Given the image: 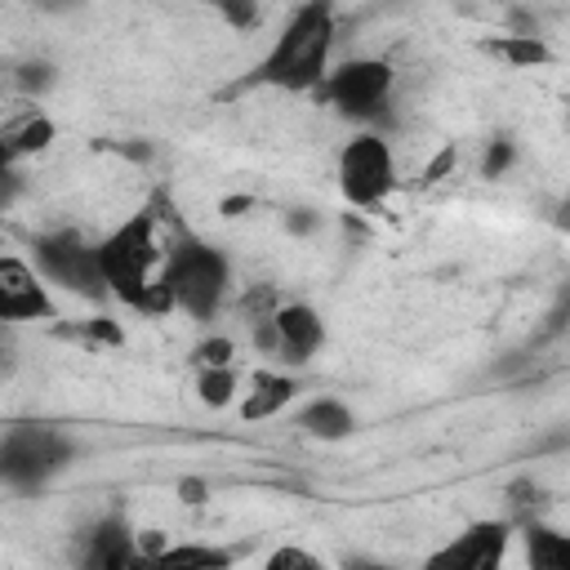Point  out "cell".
Returning a JSON list of instances; mask_svg holds the SVG:
<instances>
[{
	"label": "cell",
	"instance_id": "obj_14",
	"mask_svg": "<svg viewBox=\"0 0 570 570\" xmlns=\"http://www.w3.org/2000/svg\"><path fill=\"white\" fill-rule=\"evenodd\" d=\"M521 539H525V561L534 570H566L570 566V539L557 525H548L539 517H525L521 521Z\"/></svg>",
	"mask_w": 570,
	"mask_h": 570
},
{
	"label": "cell",
	"instance_id": "obj_3",
	"mask_svg": "<svg viewBox=\"0 0 570 570\" xmlns=\"http://www.w3.org/2000/svg\"><path fill=\"white\" fill-rule=\"evenodd\" d=\"M160 294H165L169 312H183V316L209 325L223 307H232V294H236L232 254L223 245L205 240L200 232L169 223V245H165V263H160Z\"/></svg>",
	"mask_w": 570,
	"mask_h": 570
},
{
	"label": "cell",
	"instance_id": "obj_9",
	"mask_svg": "<svg viewBox=\"0 0 570 570\" xmlns=\"http://www.w3.org/2000/svg\"><path fill=\"white\" fill-rule=\"evenodd\" d=\"M31 321H58V298L45 285V276L31 267V258L9 254L0 245V325H31Z\"/></svg>",
	"mask_w": 570,
	"mask_h": 570
},
{
	"label": "cell",
	"instance_id": "obj_12",
	"mask_svg": "<svg viewBox=\"0 0 570 570\" xmlns=\"http://www.w3.org/2000/svg\"><path fill=\"white\" fill-rule=\"evenodd\" d=\"M294 392H298L294 370H254L249 374V387L240 396V419L245 423L276 419V414H285V405L294 401Z\"/></svg>",
	"mask_w": 570,
	"mask_h": 570
},
{
	"label": "cell",
	"instance_id": "obj_8",
	"mask_svg": "<svg viewBox=\"0 0 570 570\" xmlns=\"http://www.w3.org/2000/svg\"><path fill=\"white\" fill-rule=\"evenodd\" d=\"M245 330H249V343L285 370L312 365L316 352L325 347V316L303 298H281L267 321H254Z\"/></svg>",
	"mask_w": 570,
	"mask_h": 570
},
{
	"label": "cell",
	"instance_id": "obj_24",
	"mask_svg": "<svg viewBox=\"0 0 570 570\" xmlns=\"http://www.w3.org/2000/svg\"><path fill=\"white\" fill-rule=\"evenodd\" d=\"M178 490L187 494V503H205V499H200V494H205V485H200V481H183Z\"/></svg>",
	"mask_w": 570,
	"mask_h": 570
},
{
	"label": "cell",
	"instance_id": "obj_23",
	"mask_svg": "<svg viewBox=\"0 0 570 570\" xmlns=\"http://www.w3.org/2000/svg\"><path fill=\"white\" fill-rule=\"evenodd\" d=\"M512 156H517V147H512L508 138L490 142V147H485V160H481V174H485V178H499V174L512 165Z\"/></svg>",
	"mask_w": 570,
	"mask_h": 570
},
{
	"label": "cell",
	"instance_id": "obj_20",
	"mask_svg": "<svg viewBox=\"0 0 570 570\" xmlns=\"http://www.w3.org/2000/svg\"><path fill=\"white\" fill-rule=\"evenodd\" d=\"M232 356H236V343H232V334H214V338L196 343V352H191L196 370H200V365H236Z\"/></svg>",
	"mask_w": 570,
	"mask_h": 570
},
{
	"label": "cell",
	"instance_id": "obj_16",
	"mask_svg": "<svg viewBox=\"0 0 570 570\" xmlns=\"http://www.w3.org/2000/svg\"><path fill=\"white\" fill-rule=\"evenodd\" d=\"M240 392V374L236 365H200L196 370V401L205 410H227Z\"/></svg>",
	"mask_w": 570,
	"mask_h": 570
},
{
	"label": "cell",
	"instance_id": "obj_4",
	"mask_svg": "<svg viewBox=\"0 0 570 570\" xmlns=\"http://www.w3.org/2000/svg\"><path fill=\"white\" fill-rule=\"evenodd\" d=\"M80 445L49 423H9L0 428V485L31 494L45 490L53 476H62L76 463Z\"/></svg>",
	"mask_w": 570,
	"mask_h": 570
},
{
	"label": "cell",
	"instance_id": "obj_7",
	"mask_svg": "<svg viewBox=\"0 0 570 570\" xmlns=\"http://www.w3.org/2000/svg\"><path fill=\"white\" fill-rule=\"evenodd\" d=\"M396 147L379 125H356L352 138L338 147L334 160V178H338V196L352 209H379L392 191H396Z\"/></svg>",
	"mask_w": 570,
	"mask_h": 570
},
{
	"label": "cell",
	"instance_id": "obj_2",
	"mask_svg": "<svg viewBox=\"0 0 570 570\" xmlns=\"http://www.w3.org/2000/svg\"><path fill=\"white\" fill-rule=\"evenodd\" d=\"M160 218L151 205L134 209L120 218L102 240H98V267L107 281V294L142 316H169V303L160 294V263H165V236Z\"/></svg>",
	"mask_w": 570,
	"mask_h": 570
},
{
	"label": "cell",
	"instance_id": "obj_6",
	"mask_svg": "<svg viewBox=\"0 0 570 570\" xmlns=\"http://www.w3.org/2000/svg\"><path fill=\"white\" fill-rule=\"evenodd\" d=\"M31 267L45 276L49 289H62L80 303H107V281L98 267V240L76 227H45L31 236Z\"/></svg>",
	"mask_w": 570,
	"mask_h": 570
},
{
	"label": "cell",
	"instance_id": "obj_5",
	"mask_svg": "<svg viewBox=\"0 0 570 570\" xmlns=\"http://www.w3.org/2000/svg\"><path fill=\"white\" fill-rule=\"evenodd\" d=\"M396 94V62L383 53H356L343 62H330L325 80L316 85V98L352 125H379Z\"/></svg>",
	"mask_w": 570,
	"mask_h": 570
},
{
	"label": "cell",
	"instance_id": "obj_10",
	"mask_svg": "<svg viewBox=\"0 0 570 570\" xmlns=\"http://www.w3.org/2000/svg\"><path fill=\"white\" fill-rule=\"evenodd\" d=\"M512 543V517H481L468 521L445 548L428 557V566H450V570H494L508 557Z\"/></svg>",
	"mask_w": 570,
	"mask_h": 570
},
{
	"label": "cell",
	"instance_id": "obj_1",
	"mask_svg": "<svg viewBox=\"0 0 570 570\" xmlns=\"http://www.w3.org/2000/svg\"><path fill=\"white\" fill-rule=\"evenodd\" d=\"M334 45H338V0H303L236 89L316 94V85L334 62Z\"/></svg>",
	"mask_w": 570,
	"mask_h": 570
},
{
	"label": "cell",
	"instance_id": "obj_21",
	"mask_svg": "<svg viewBox=\"0 0 570 570\" xmlns=\"http://www.w3.org/2000/svg\"><path fill=\"white\" fill-rule=\"evenodd\" d=\"M325 561L316 557V552H303V548H276V552H267V570H321Z\"/></svg>",
	"mask_w": 570,
	"mask_h": 570
},
{
	"label": "cell",
	"instance_id": "obj_13",
	"mask_svg": "<svg viewBox=\"0 0 570 570\" xmlns=\"http://www.w3.org/2000/svg\"><path fill=\"white\" fill-rule=\"evenodd\" d=\"M294 423L303 428V436H312V441H325V445H334V441H347L356 428H361V419H356V410L343 401V396H312L298 414H294Z\"/></svg>",
	"mask_w": 570,
	"mask_h": 570
},
{
	"label": "cell",
	"instance_id": "obj_15",
	"mask_svg": "<svg viewBox=\"0 0 570 570\" xmlns=\"http://www.w3.org/2000/svg\"><path fill=\"white\" fill-rule=\"evenodd\" d=\"M236 561V548H223V543H169V548H156L147 566H205V570H223Z\"/></svg>",
	"mask_w": 570,
	"mask_h": 570
},
{
	"label": "cell",
	"instance_id": "obj_22",
	"mask_svg": "<svg viewBox=\"0 0 570 570\" xmlns=\"http://www.w3.org/2000/svg\"><path fill=\"white\" fill-rule=\"evenodd\" d=\"M236 31H245V27H254L258 22V0H209Z\"/></svg>",
	"mask_w": 570,
	"mask_h": 570
},
{
	"label": "cell",
	"instance_id": "obj_25",
	"mask_svg": "<svg viewBox=\"0 0 570 570\" xmlns=\"http://www.w3.org/2000/svg\"><path fill=\"white\" fill-rule=\"evenodd\" d=\"M31 4H40V9L58 13V9H71V4H80V0H31Z\"/></svg>",
	"mask_w": 570,
	"mask_h": 570
},
{
	"label": "cell",
	"instance_id": "obj_11",
	"mask_svg": "<svg viewBox=\"0 0 570 570\" xmlns=\"http://www.w3.org/2000/svg\"><path fill=\"white\" fill-rule=\"evenodd\" d=\"M80 566H89V570H138V566H147L142 534L134 530V521L125 512H107L85 530Z\"/></svg>",
	"mask_w": 570,
	"mask_h": 570
},
{
	"label": "cell",
	"instance_id": "obj_17",
	"mask_svg": "<svg viewBox=\"0 0 570 570\" xmlns=\"http://www.w3.org/2000/svg\"><path fill=\"white\" fill-rule=\"evenodd\" d=\"M49 142H53V120H49V116H40V111H36V116H27L13 134H4V138H0V147H4L13 160L36 156V151H45Z\"/></svg>",
	"mask_w": 570,
	"mask_h": 570
},
{
	"label": "cell",
	"instance_id": "obj_18",
	"mask_svg": "<svg viewBox=\"0 0 570 570\" xmlns=\"http://www.w3.org/2000/svg\"><path fill=\"white\" fill-rule=\"evenodd\" d=\"M494 58H508L517 67H534V62H548V45L539 36H499L485 45Z\"/></svg>",
	"mask_w": 570,
	"mask_h": 570
},
{
	"label": "cell",
	"instance_id": "obj_19",
	"mask_svg": "<svg viewBox=\"0 0 570 570\" xmlns=\"http://www.w3.org/2000/svg\"><path fill=\"white\" fill-rule=\"evenodd\" d=\"M9 80L22 89V94H45L53 85V67L45 58H27V62H13L9 67Z\"/></svg>",
	"mask_w": 570,
	"mask_h": 570
}]
</instances>
